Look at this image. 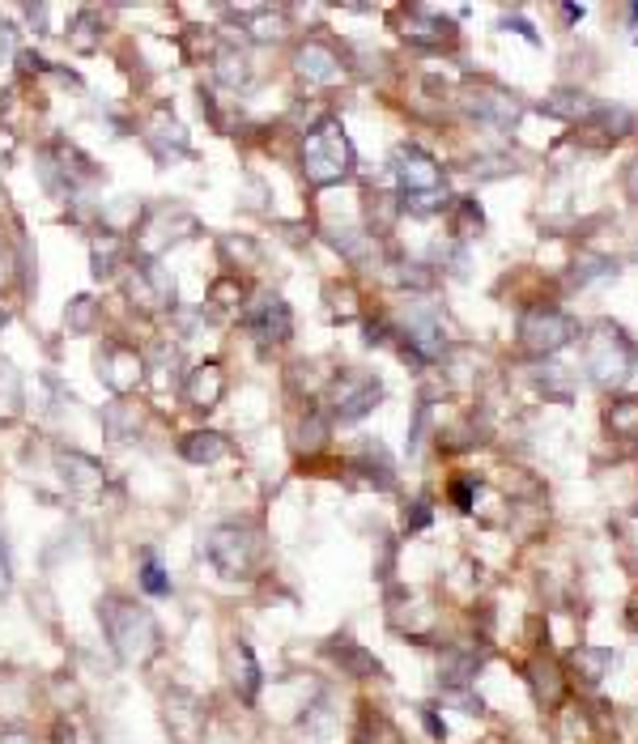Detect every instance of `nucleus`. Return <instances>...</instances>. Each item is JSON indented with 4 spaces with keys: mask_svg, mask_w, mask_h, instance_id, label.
<instances>
[{
    "mask_svg": "<svg viewBox=\"0 0 638 744\" xmlns=\"http://www.w3.org/2000/svg\"><path fill=\"white\" fill-rule=\"evenodd\" d=\"M98 621H103V635L112 642V651L119 656V663H149L158 656V647H163V635H158V621H154V612L137 600H128V596H103L98 600Z\"/></svg>",
    "mask_w": 638,
    "mask_h": 744,
    "instance_id": "1",
    "label": "nucleus"
},
{
    "mask_svg": "<svg viewBox=\"0 0 638 744\" xmlns=\"http://www.w3.org/2000/svg\"><path fill=\"white\" fill-rule=\"evenodd\" d=\"M391 175H396V184H400V200H405L409 213L430 218V213H443L447 209L443 166L435 163L426 149L400 145V149H396V163H391Z\"/></svg>",
    "mask_w": 638,
    "mask_h": 744,
    "instance_id": "2",
    "label": "nucleus"
},
{
    "mask_svg": "<svg viewBox=\"0 0 638 744\" xmlns=\"http://www.w3.org/2000/svg\"><path fill=\"white\" fill-rule=\"evenodd\" d=\"M354 170V145L345 137V128L336 119L315 124L303 137V175L311 188H333L345 184Z\"/></svg>",
    "mask_w": 638,
    "mask_h": 744,
    "instance_id": "3",
    "label": "nucleus"
},
{
    "mask_svg": "<svg viewBox=\"0 0 638 744\" xmlns=\"http://www.w3.org/2000/svg\"><path fill=\"white\" fill-rule=\"evenodd\" d=\"M587 370L596 387H621L635 370V345L621 336V328L613 324H596L587 332Z\"/></svg>",
    "mask_w": 638,
    "mask_h": 744,
    "instance_id": "4",
    "label": "nucleus"
},
{
    "mask_svg": "<svg viewBox=\"0 0 638 744\" xmlns=\"http://www.w3.org/2000/svg\"><path fill=\"white\" fill-rule=\"evenodd\" d=\"M205 553L222 579H248L255 557H260V541L248 524H218L205 541Z\"/></svg>",
    "mask_w": 638,
    "mask_h": 744,
    "instance_id": "5",
    "label": "nucleus"
},
{
    "mask_svg": "<svg viewBox=\"0 0 638 744\" xmlns=\"http://www.w3.org/2000/svg\"><path fill=\"white\" fill-rule=\"evenodd\" d=\"M575 332H579V324L566 311H557V306H527L520 315V345L527 354H541V358L557 354L562 345H571Z\"/></svg>",
    "mask_w": 638,
    "mask_h": 744,
    "instance_id": "6",
    "label": "nucleus"
},
{
    "mask_svg": "<svg viewBox=\"0 0 638 744\" xmlns=\"http://www.w3.org/2000/svg\"><path fill=\"white\" fill-rule=\"evenodd\" d=\"M196 230H200V221L192 213H184V209H149L145 221L137 226V248L145 260H158L163 251H170L175 243H184V239H192Z\"/></svg>",
    "mask_w": 638,
    "mask_h": 744,
    "instance_id": "7",
    "label": "nucleus"
},
{
    "mask_svg": "<svg viewBox=\"0 0 638 744\" xmlns=\"http://www.w3.org/2000/svg\"><path fill=\"white\" fill-rule=\"evenodd\" d=\"M333 417L336 421H362L370 409H379L384 400V387L375 375H362V370H345L341 379L333 384Z\"/></svg>",
    "mask_w": 638,
    "mask_h": 744,
    "instance_id": "8",
    "label": "nucleus"
},
{
    "mask_svg": "<svg viewBox=\"0 0 638 744\" xmlns=\"http://www.w3.org/2000/svg\"><path fill=\"white\" fill-rule=\"evenodd\" d=\"M243 328L260 340V345H285L294 336V315L281 294H260L255 303L243 311Z\"/></svg>",
    "mask_w": 638,
    "mask_h": 744,
    "instance_id": "9",
    "label": "nucleus"
},
{
    "mask_svg": "<svg viewBox=\"0 0 638 744\" xmlns=\"http://www.w3.org/2000/svg\"><path fill=\"white\" fill-rule=\"evenodd\" d=\"M163 715H167V732L175 744H200L205 741V702L192 690L175 685L163 698Z\"/></svg>",
    "mask_w": 638,
    "mask_h": 744,
    "instance_id": "10",
    "label": "nucleus"
},
{
    "mask_svg": "<svg viewBox=\"0 0 638 744\" xmlns=\"http://www.w3.org/2000/svg\"><path fill=\"white\" fill-rule=\"evenodd\" d=\"M98 379L112 387L115 396H128V391H137L140 379H145V358H140L133 345H103V354H98Z\"/></svg>",
    "mask_w": 638,
    "mask_h": 744,
    "instance_id": "11",
    "label": "nucleus"
},
{
    "mask_svg": "<svg viewBox=\"0 0 638 744\" xmlns=\"http://www.w3.org/2000/svg\"><path fill=\"white\" fill-rule=\"evenodd\" d=\"M294 69L306 85H336L345 82V60L336 52L333 43L324 39H306L303 48L294 52Z\"/></svg>",
    "mask_w": 638,
    "mask_h": 744,
    "instance_id": "12",
    "label": "nucleus"
},
{
    "mask_svg": "<svg viewBox=\"0 0 638 744\" xmlns=\"http://www.w3.org/2000/svg\"><path fill=\"white\" fill-rule=\"evenodd\" d=\"M145 145H149V154H154L158 163L188 158V128L175 119L170 107H158L149 115V124H145Z\"/></svg>",
    "mask_w": 638,
    "mask_h": 744,
    "instance_id": "13",
    "label": "nucleus"
},
{
    "mask_svg": "<svg viewBox=\"0 0 638 744\" xmlns=\"http://www.w3.org/2000/svg\"><path fill=\"white\" fill-rule=\"evenodd\" d=\"M128 298L137 306H145V311H163V306L175 303V281H170L167 269H158L154 260H145L128 276Z\"/></svg>",
    "mask_w": 638,
    "mask_h": 744,
    "instance_id": "14",
    "label": "nucleus"
},
{
    "mask_svg": "<svg viewBox=\"0 0 638 744\" xmlns=\"http://www.w3.org/2000/svg\"><path fill=\"white\" fill-rule=\"evenodd\" d=\"M56 472H60V481H64L69 490H77V494H94V490H103V481H107V469H103L94 455L77 451V447H60Z\"/></svg>",
    "mask_w": 638,
    "mask_h": 744,
    "instance_id": "15",
    "label": "nucleus"
},
{
    "mask_svg": "<svg viewBox=\"0 0 638 744\" xmlns=\"http://www.w3.org/2000/svg\"><path fill=\"white\" fill-rule=\"evenodd\" d=\"M184 396H188V405L200 409V413H209V409H218L226 396V370L222 361H200L188 370V379H184Z\"/></svg>",
    "mask_w": 638,
    "mask_h": 744,
    "instance_id": "16",
    "label": "nucleus"
},
{
    "mask_svg": "<svg viewBox=\"0 0 638 744\" xmlns=\"http://www.w3.org/2000/svg\"><path fill=\"white\" fill-rule=\"evenodd\" d=\"M464 107H469L477 119H490V124H515V119H520V103H515L506 90H499V85H472Z\"/></svg>",
    "mask_w": 638,
    "mask_h": 744,
    "instance_id": "17",
    "label": "nucleus"
},
{
    "mask_svg": "<svg viewBox=\"0 0 638 744\" xmlns=\"http://www.w3.org/2000/svg\"><path fill=\"white\" fill-rule=\"evenodd\" d=\"M226 672H230V685L234 693L243 698V702H255V693H260V663H255V651H251L243 638H234L230 642V651H226Z\"/></svg>",
    "mask_w": 638,
    "mask_h": 744,
    "instance_id": "18",
    "label": "nucleus"
},
{
    "mask_svg": "<svg viewBox=\"0 0 638 744\" xmlns=\"http://www.w3.org/2000/svg\"><path fill=\"white\" fill-rule=\"evenodd\" d=\"M226 451H230V442L218 430H192L179 439V455L188 464H218V460H226Z\"/></svg>",
    "mask_w": 638,
    "mask_h": 744,
    "instance_id": "19",
    "label": "nucleus"
},
{
    "mask_svg": "<svg viewBox=\"0 0 638 744\" xmlns=\"http://www.w3.org/2000/svg\"><path fill=\"white\" fill-rule=\"evenodd\" d=\"M405 39L439 48V43H451V39H456V30H451V22L435 18L430 9H409V13H405Z\"/></svg>",
    "mask_w": 638,
    "mask_h": 744,
    "instance_id": "20",
    "label": "nucleus"
},
{
    "mask_svg": "<svg viewBox=\"0 0 638 744\" xmlns=\"http://www.w3.org/2000/svg\"><path fill=\"white\" fill-rule=\"evenodd\" d=\"M328 656H333L349 677H358V681H370V677H379L384 668H379V660L366 651V647H358L354 638H336L333 647H328Z\"/></svg>",
    "mask_w": 638,
    "mask_h": 744,
    "instance_id": "21",
    "label": "nucleus"
},
{
    "mask_svg": "<svg viewBox=\"0 0 638 744\" xmlns=\"http://www.w3.org/2000/svg\"><path fill=\"white\" fill-rule=\"evenodd\" d=\"M98 421H103L107 439H115V442H133L137 439V430H140L137 405H128V400H112V405H103Z\"/></svg>",
    "mask_w": 638,
    "mask_h": 744,
    "instance_id": "22",
    "label": "nucleus"
},
{
    "mask_svg": "<svg viewBox=\"0 0 638 744\" xmlns=\"http://www.w3.org/2000/svg\"><path fill=\"white\" fill-rule=\"evenodd\" d=\"M545 115H557V119H587L596 103L583 94V90H557L554 98H545Z\"/></svg>",
    "mask_w": 638,
    "mask_h": 744,
    "instance_id": "23",
    "label": "nucleus"
},
{
    "mask_svg": "<svg viewBox=\"0 0 638 744\" xmlns=\"http://www.w3.org/2000/svg\"><path fill=\"white\" fill-rule=\"evenodd\" d=\"M98 43H103V27H98V18H94L90 9H82V13L69 22V48L77 55H90V52H98Z\"/></svg>",
    "mask_w": 638,
    "mask_h": 744,
    "instance_id": "24",
    "label": "nucleus"
},
{
    "mask_svg": "<svg viewBox=\"0 0 638 744\" xmlns=\"http://www.w3.org/2000/svg\"><path fill=\"white\" fill-rule=\"evenodd\" d=\"M119 255H124V243H119L115 234H98V239L90 243V269H94V276H98V281L115 276Z\"/></svg>",
    "mask_w": 638,
    "mask_h": 744,
    "instance_id": "25",
    "label": "nucleus"
},
{
    "mask_svg": "<svg viewBox=\"0 0 638 744\" xmlns=\"http://www.w3.org/2000/svg\"><path fill=\"white\" fill-rule=\"evenodd\" d=\"M605 426H609L617 439H638V400L626 396V400H613L605 409Z\"/></svg>",
    "mask_w": 638,
    "mask_h": 744,
    "instance_id": "26",
    "label": "nucleus"
},
{
    "mask_svg": "<svg viewBox=\"0 0 638 744\" xmlns=\"http://www.w3.org/2000/svg\"><path fill=\"white\" fill-rule=\"evenodd\" d=\"M213 73H218V82H222V85L239 90V85H248L251 64H248V55L239 52V48H222V52H218V64H213Z\"/></svg>",
    "mask_w": 638,
    "mask_h": 744,
    "instance_id": "27",
    "label": "nucleus"
},
{
    "mask_svg": "<svg viewBox=\"0 0 638 744\" xmlns=\"http://www.w3.org/2000/svg\"><path fill=\"white\" fill-rule=\"evenodd\" d=\"M587 119H592L587 128H600V133H605V140L630 137V133H635V115H630V111H626V107H613V111H592Z\"/></svg>",
    "mask_w": 638,
    "mask_h": 744,
    "instance_id": "28",
    "label": "nucleus"
},
{
    "mask_svg": "<svg viewBox=\"0 0 638 744\" xmlns=\"http://www.w3.org/2000/svg\"><path fill=\"white\" fill-rule=\"evenodd\" d=\"M248 30L251 39H260V43H278L285 34V13L281 9H255L248 18Z\"/></svg>",
    "mask_w": 638,
    "mask_h": 744,
    "instance_id": "29",
    "label": "nucleus"
},
{
    "mask_svg": "<svg viewBox=\"0 0 638 744\" xmlns=\"http://www.w3.org/2000/svg\"><path fill=\"white\" fill-rule=\"evenodd\" d=\"M22 409V375L0 358V417H13Z\"/></svg>",
    "mask_w": 638,
    "mask_h": 744,
    "instance_id": "30",
    "label": "nucleus"
},
{
    "mask_svg": "<svg viewBox=\"0 0 638 744\" xmlns=\"http://www.w3.org/2000/svg\"><path fill=\"white\" fill-rule=\"evenodd\" d=\"M94 315H98V303H94L90 294H77V298L69 303V311H64V328L73 332V336H90Z\"/></svg>",
    "mask_w": 638,
    "mask_h": 744,
    "instance_id": "31",
    "label": "nucleus"
},
{
    "mask_svg": "<svg viewBox=\"0 0 638 744\" xmlns=\"http://www.w3.org/2000/svg\"><path fill=\"white\" fill-rule=\"evenodd\" d=\"M140 587H145L149 596H167L170 591L167 570H163V562H158L154 553H145V557H140Z\"/></svg>",
    "mask_w": 638,
    "mask_h": 744,
    "instance_id": "32",
    "label": "nucleus"
},
{
    "mask_svg": "<svg viewBox=\"0 0 638 744\" xmlns=\"http://www.w3.org/2000/svg\"><path fill=\"white\" fill-rule=\"evenodd\" d=\"M158 370V387H167V384H175V366H179V354L170 349L167 340L163 345H154V361H145V370Z\"/></svg>",
    "mask_w": 638,
    "mask_h": 744,
    "instance_id": "33",
    "label": "nucleus"
},
{
    "mask_svg": "<svg viewBox=\"0 0 638 744\" xmlns=\"http://www.w3.org/2000/svg\"><path fill=\"white\" fill-rule=\"evenodd\" d=\"M239 298H243L239 276H222V281H213V290H209V303L222 306V311H239Z\"/></svg>",
    "mask_w": 638,
    "mask_h": 744,
    "instance_id": "34",
    "label": "nucleus"
},
{
    "mask_svg": "<svg viewBox=\"0 0 638 744\" xmlns=\"http://www.w3.org/2000/svg\"><path fill=\"white\" fill-rule=\"evenodd\" d=\"M222 255L239 269V260H248V264H260V251H255V243L251 239H239V234H226L222 239Z\"/></svg>",
    "mask_w": 638,
    "mask_h": 744,
    "instance_id": "35",
    "label": "nucleus"
},
{
    "mask_svg": "<svg viewBox=\"0 0 638 744\" xmlns=\"http://www.w3.org/2000/svg\"><path fill=\"white\" fill-rule=\"evenodd\" d=\"M13 591V553H9V541L0 532V600Z\"/></svg>",
    "mask_w": 638,
    "mask_h": 744,
    "instance_id": "36",
    "label": "nucleus"
},
{
    "mask_svg": "<svg viewBox=\"0 0 638 744\" xmlns=\"http://www.w3.org/2000/svg\"><path fill=\"white\" fill-rule=\"evenodd\" d=\"M430 524V506L426 502H414V511H405V527L414 532V527H426Z\"/></svg>",
    "mask_w": 638,
    "mask_h": 744,
    "instance_id": "37",
    "label": "nucleus"
},
{
    "mask_svg": "<svg viewBox=\"0 0 638 744\" xmlns=\"http://www.w3.org/2000/svg\"><path fill=\"white\" fill-rule=\"evenodd\" d=\"M52 744H77V727H73L69 719H56V727H52Z\"/></svg>",
    "mask_w": 638,
    "mask_h": 744,
    "instance_id": "38",
    "label": "nucleus"
},
{
    "mask_svg": "<svg viewBox=\"0 0 638 744\" xmlns=\"http://www.w3.org/2000/svg\"><path fill=\"white\" fill-rule=\"evenodd\" d=\"M333 298H336V306H333L336 315H341V319H349V315H354V290H336Z\"/></svg>",
    "mask_w": 638,
    "mask_h": 744,
    "instance_id": "39",
    "label": "nucleus"
},
{
    "mask_svg": "<svg viewBox=\"0 0 638 744\" xmlns=\"http://www.w3.org/2000/svg\"><path fill=\"white\" fill-rule=\"evenodd\" d=\"M0 744H34V732H27V727H4V732H0Z\"/></svg>",
    "mask_w": 638,
    "mask_h": 744,
    "instance_id": "40",
    "label": "nucleus"
},
{
    "mask_svg": "<svg viewBox=\"0 0 638 744\" xmlns=\"http://www.w3.org/2000/svg\"><path fill=\"white\" fill-rule=\"evenodd\" d=\"M13 55V27H0V64Z\"/></svg>",
    "mask_w": 638,
    "mask_h": 744,
    "instance_id": "41",
    "label": "nucleus"
},
{
    "mask_svg": "<svg viewBox=\"0 0 638 744\" xmlns=\"http://www.w3.org/2000/svg\"><path fill=\"white\" fill-rule=\"evenodd\" d=\"M626 196H630V200H638V158L626 166Z\"/></svg>",
    "mask_w": 638,
    "mask_h": 744,
    "instance_id": "42",
    "label": "nucleus"
},
{
    "mask_svg": "<svg viewBox=\"0 0 638 744\" xmlns=\"http://www.w3.org/2000/svg\"><path fill=\"white\" fill-rule=\"evenodd\" d=\"M451 497H456V506H464V511H469L472 494H469V485H464V481H460V485H456V490H451Z\"/></svg>",
    "mask_w": 638,
    "mask_h": 744,
    "instance_id": "43",
    "label": "nucleus"
},
{
    "mask_svg": "<svg viewBox=\"0 0 638 744\" xmlns=\"http://www.w3.org/2000/svg\"><path fill=\"white\" fill-rule=\"evenodd\" d=\"M635 18H638V4H635Z\"/></svg>",
    "mask_w": 638,
    "mask_h": 744,
    "instance_id": "44",
    "label": "nucleus"
}]
</instances>
